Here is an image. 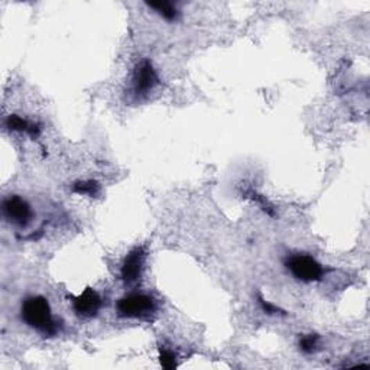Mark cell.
<instances>
[{"label":"cell","mask_w":370,"mask_h":370,"mask_svg":"<svg viewBox=\"0 0 370 370\" xmlns=\"http://www.w3.org/2000/svg\"><path fill=\"white\" fill-rule=\"evenodd\" d=\"M21 318L28 327L42 333L44 335H55L59 330L53 317L50 302L41 295L28 297L22 302Z\"/></svg>","instance_id":"cell-1"},{"label":"cell","mask_w":370,"mask_h":370,"mask_svg":"<svg viewBox=\"0 0 370 370\" xmlns=\"http://www.w3.org/2000/svg\"><path fill=\"white\" fill-rule=\"evenodd\" d=\"M286 269L291 275L301 282H317L326 275V269L318 263L313 256L293 255L285 261Z\"/></svg>","instance_id":"cell-2"},{"label":"cell","mask_w":370,"mask_h":370,"mask_svg":"<svg viewBox=\"0 0 370 370\" xmlns=\"http://www.w3.org/2000/svg\"><path fill=\"white\" fill-rule=\"evenodd\" d=\"M156 310V302L151 295L129 294L116 304V311L123 318H145Z\"/></svg>","instance_id":"cell-3"},{"label":"cell","mask_w":370,"mask_h":370,"mask_svg":"<svg viewBox=\"0 0 370 370\" xmlns=\"http://www.w3.org/2000/svg\"><path fill=\"white\" fill-rule=\"evenodd\" d=\"M159 84V78L149 61L139 62L132 75V91L135 95H143L152 91Z\"/></svg>","instance_id":"cell-4"},{"label":"cell","mask_w":370,"mask_h":370,"mask_svg":"<svg viewBox=\"0 0 370 370\" xmlns=\"http://www.w3.org/2000/svg\"><path fill=\"white\" fill-rule=\"evenodd\" d=\"M2 210H3V216L10 223L16 224V226H19V228L28 226L29 221L32 220V216H34L28 201H25L19 196H10L5 198L2 204Z\"/></svg>","instance_id":"cell-5"},{"label":"cell","mask_w":370,"mask_h":370,"mask_svg":"<svg viewBox=\"0 0 370 370\" xmlns=\"http://www.w3.org/2000/svg\"><path fill=\"white\" fill-rule=\"evenodd\" d=\"M102 297L93 288H86L84 291L73 298V310L75 315L82 318H93L102 310Z\"/></svg>","instance_id":"cell-6"},{"label":"cell","mask_w":370,"mask_h":370,"mask_svg":"<svg viewBox=\"0 0 370 370\" xmlns=\"http://www.w3.org/2000/svg\"><path fill=\"white\" fill-rule=\"evenodd\" d=\"M145 257H147V255H145L142 248H135L126 255L120 268V278L124 285H135L138 281H140Z\"/></svg>","instance_id":"cell-7"},{"label":"cell","mask_w":370,"mask_h":370,"mask_svg":"<svg viewBox=\"0 0 370 370\" xmlns=\"http://www.w3.org/2000/svg\"><path fill=\"white\" fill-rule=\"evenodd\" d=\"M5 126L12 132H25L32 139H37L41 135V126L38 123H32L18 115L8 116Z\"/></svg>","instance_id":"cell-8"},{"label":"cell","mask_w":370,"mask_h":370,"mask_svg":"<svg viewBox=\"0 0 370 370\" xmlns=\"http://www.w3.org/2000/svg\"><path fill=\"white\" fill-rule=\"evenodd\" d=\"M242 196H243V198H248V200L256 203L257 205H259L261 210L265 214H268L269 217H275L277 216V208H275V205H273L265 196H262L261 192H257L253 187L245 188L242 191Z\"/></svg>","instance_id":"cell-9"},{"label":"cell","mask_w":370,"mask_h":370,"mask_svg":"<svg viewBox=\"0 0 370 370\" xmlns=\"http://www.w3.org/2000/svg\"><path fill=\"white\" fill-rule=\"evenodd\" d=\"M147 6L151 8L152 10H155L159 16H163V18L168 22H175L178 19L180 12L178 9L175 8V5H172L171 2H167V0H158V2H147Z\"/></svg>","instance_id":"cell-10"},{"label":"cell","mask_w":370,"mask_h":370,"mask_svg":"<svg viewBox=\"0 0 370 370\" xmlns=\"http://www.w3.org/2000/svg\"><path fill=\"white\" fill-rule=\"evenodd\" d=\"M73 192L78 196H86V197H98L100 192V185L98 181L93 180H86V181H77L71 187Z\"/></svg>","instance_id":"cell-11"},{"label":"cell","mask_w":370,"mask_h":370,"mask_svg":"<svg viewBox=\"0 0 370 370\" xmlns=\"http://www.w3.org/2000/svg\"><path fill=\"white\" fill-rule=\"evenodd\" d=\"M320 349V335L317 334H305L299 339V350L305 355H313Z\"/></svg>","instance_id":"cell-12"},{"label":"cell","mask_w":370,"mask_h":370,"mask_svg":"<svg viewBox=\"0 0 370 370\" xmlns=\"http://www.w3.org/2000/svg\"><path fill=\"white\" fill-rule=\"evenodd\" d=\"M159 363L164 369L172 370L176 367V356L175 353L165 349V347H159Z\"/></svg>","instance_id":"cell-13"},{"label":"cell","mask_w":370,"mask_h":370,"mask_svg":"<svg viewBox=\"0 0 370 370\" xmlns=\"http://www.w3.org/2000/svg\"><path fill=\"white\" fill-rule=\"evenodd\" d=\"M257 302H259V305H261V308L263 310V313H266L269 315H273V314H282V315H285L286 314L284 310H281L279 307H277V305H273L269 301H266L261 294H257Z\"/></svg>","instance_id":"cell-14"}]
</instances>
